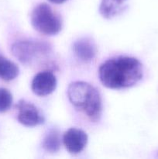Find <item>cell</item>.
<instances>
[{
  "label": "cell",
  "mask_w": 158,
  "mask_h": 159,
  "mask_svg": "<svg viewBox=\"0 0 158 159\" xmlns=\"http://www.w3.org/2000/svg\"><path fill=\"white\" fill-rule=\"evenodd\" d=\"M74 51L78 58L83 61H90L96 54L94 42L88 38H81L74 43Z\"/></svg>",
  "instance_id": "cell-8"
},
{
  "label": "cell",
  "mask_w": 158,
  "mask_h": 159,
  "mask_svg": "<svg viewBox=\"0 0 158 159\" xmlns=\"http://www.w3.org/2000/svg\"><path fill=\"white\" fill-rule=\"evenodd\" d=\"M63 142L67 150L72 154L80 153L88 142V136L83 130L71 128L65 132Z\"/></svg>",
  "instance_id": "cell-7"
},
{
  "label": "cell",
  "mask_w": 158,
  "mask_h": 159,
  "mask_svg": "<svg viewBox=\"0 0 158 159\" xmlns=\"http://www.w3.org/2000/svg\"><path fill=\"white\" fill-rule=\"evenodd\" d=\"M60 142L58 134L56 130L50 131L49 134L45 137L43 142V147L46 151L49 152H56L60 148Z\"/></svg>",
  "instance_id": "cell-11"
},
{
  "label": "cell",
  "mask_w": 158,
  "mask_h": 159,
  "mask_svg": "<svg viewBox=\"0 0 158 159\" xmlns=\"http://www.w3.org/2000/svg\"><path fill=\"white\" fill-rule=\"evenodd\" d=\"M48 47L43 43L31 40H23L14 43L12 52L16 58L23 63H30L39 54L45 53Z\"/></svg>",
  "instance_id": "cell-4"
},
{
  "label": "cell",
  "mask_w": 158,
  "mask_h": 159,
  "mask_svg": "<svg viewBox=\"0 0 158 159\" xmlns=\"http://www.w3.org/2000/svg\"><path fill=\"white\" fill-rule=\"evenodd\" d=\"M126 2L127 0H102L99 12L105 18H112L123 11Z\"/></svg>",
  "instance_id": "cell-9"
},
{
  "label": "cell",
  "mask_w": 158,
  "mask_h": 159,
  "mask_svg": "<svg viewBox=\"0 0 158 159\" xmlns=\"http://www.w3.org/2000/svg\"><path fill=\"white\" fill-rule=\"evenodd\" d=\"M12 103V96L10 92L4 88H0V113L9 110Z\"/></svg>",
  "instance_id": "cell-12"
},
{
  "label": "cell",
  "mask_w": 158,
  "mask_h": 159,
  "mask_svg": "<svg viewBox=\"0 0 158 159\" xmlns=\"http://www.w3.org/2000/svg\"><path fill=\"white\" fill-rule=\"evenodd\" d=\"M31 23L34 29L46 35H55L62 28L60 16L46 3L38 5L33 10Z\"/></svg>",
  "instance_id": "cell-3"
},
{
  "label": "cell",
  "mask_w": 158,
  "mask_h": 159,
  "mask_svg": "<svg viewBox=\"0 0 158 159\" xmlns=\"http://www.w3.org/2000/svg\"><path fill=\"white\" fill-rule=\"evenodd\" d=\"M57 79L50 71H41L35 75L32 81L33 92L37 96H44L50 94L55 90Z\"/></svg>",
  "instance_id": "cell-6"
},
{
  "label": "cell",
  "mask_w": 158,
  "mask_h": 159,
  "mask_svg": "<svg viewBox=\"0 0 158 159\" xmlns=\"http://www.w3.org/2000/svg\"><path fill=\"white\" fill-rule=\"evenodd\" d=\"M19 68L15 63L0 56V78L5 81L15 79L19 75Z\"/></svg>",
  "instance_id": "cell-10"
},
{
  "label": "cell",
  "mask_w": 158,
  "mask_h": 159,
  "mask_svg": "<svg viewBox=\"0 0 158 159\" xmlns=\"http://www.w3.org/2000/svg\"><path fill=\"white\" fill-rule=\"evenodd\" d=\"M50 2L56 3V4H60V3H63L64 2H65L66 0H49Z\"/></svg>",
  "instance_id": "cell-13"
},
{
  "label": "cell",
  "mask_w": 158,
  "mask_h": 159,
  "mask_svg": "<svg viewBox=\"0 0 158 159\" xmlns=\"http://www.w3.org/2000/svg\"><path fill=\"white\" fill-rule=\"evenodd\" d=\"M19 122L26 127H35L44 122V118L38 109L33 104L25 100H20L17 103Z\"/></svg>",
  "instance_id": "cell-5"
},
{
  "label": "cell",
  "mask_w": 158,
  "mask_h": 159,
  "mask_svg": "<svg viewBox=\"0 0 158 159\" xmlns=\"http://www.w3.org/2000/svg\"><path fill=\"white\" fill-rule=\"evenodd\" d=\"M101 82L109 89L128 88L136 85L143 77V65L130 57H118L104 62L99 70Z\"/></svg>",
  "instance_id": "cell-1"
},
{
  "label": "cell",
  "mask_w": 158,
  "mask_h": 159,
  "mask_svg": "<svg viewBox=\"0 0 158 159\" xmlns=\"http://www.w3.org/2000/svg\"><path fill=\"white\" fill-rule=\"evenodd\" d=\"M68 96L74 107L83 112L90 120L97 122L102 115V98L93 85L85 82L70 84Z\"/></svg>",
  "instance_id": "cell-2"
}]
</instances>
